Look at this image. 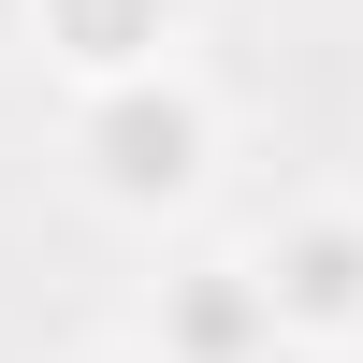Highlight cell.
<instances>
[{
  "mask_svg": "<svg viewBox=\"0 0 363 363\" xmlns=\"http://www.w3.org/2000/svg\"><path fill=\"white\" fill-rule=\"evenodd\" d=\"M189 102H102V174L116 189H174V174H189Z\"/></svg>",
  "mask_w": 363,
  "mask_h": 363,
  "instance_id": "6da1fadb",
  "label": "cell"
},
{
  "mask_svg": "<svg viewBox=\"0 0 363 363\" xmlns=\"http://www.w3.org/2000/svg\"><path fill=\"white\" fill-rule=\"evenodd\" d=\"M262 306H291V320H349V306H363V233H291L277 277H262Z\"/></svg>",
  "mask_w": 363,
  "mask_h": 363,
  "instance_id": "7a4b0ae2",
  "label": "cell"
},
{
  "mask_svg": "<svg viewBox=\"0 0 363 363\" xmlns=\"http://www.w3.org/2000/svg\"><path fill=\"white\" fill-rule=\"evenodd\" d=\"M58 29L87 58H131V44H160V0H58Z\"/></svg>",
  "mask_w": 363,
  "mask_h": 363,
  "instance_id": "3957f363",
  "label": "cell"
},
{
  "mask_svg": "<svg viewBox=\"0 0 363 363\" xmlns=\"http://www.w3.org/2000/svg\"><path fill=\"white\" fill-rule=\"evenodd\" d=\"M247 291H189V320H174V349H189V363H233V349H247Z\"/></svg>",
  "mask_w": 363,
  "mask_h": 363,
  "instance_id": "277c9868",
  "label": "cell"
}]
</instances>
